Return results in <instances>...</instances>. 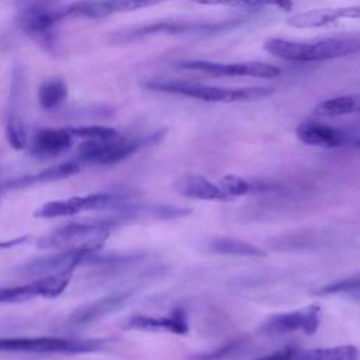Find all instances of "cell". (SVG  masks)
<instances>
[{
  "label": "cell",
  "mask_w": 360,
  "mask_h": 360,
  "mask_svg": "<svg viewBox=\"0 0 360 360\" xmlns=\"http://www.w3.org/2000/svg\"><path fill=\"white\" fill-rule=\"evenodd\" d=\"M115 226L118 225L105 218L72 222L41 236L37 240V246L44 250L98 252Z\"/></svg>",
  "instance_id": "3957f363"
},
{
  "label": "cell",
  "mask_w": 360,
  "mask_h": 360,
  "mask_svg": "<svg viewBox=\"0 0 360 360\" xmlns=\"http://www.w3.org/2000/svg\"><path fill=\"white\" fill-rule=\"evenodd\" d=\"M219 187L231 197H239V195H246V194H253V193H263V191H270L274 190V186L266 184L262 181H252L248 179H243L236 174H226L219 180Z\"/></svg>",
  "instance_id": "d4e9b609"
},
{
  "label": "cell",
  "mask_w": 360,
  "mask_h": 360,
  "mask_svg": "<svg viewBox=\"0 0 360 360\" xmlns=\"http://www.w3.org/2000/svg\"><path fill=\"white\" fill-rule=\"evenodd\" d=\"M165 131L155 132L152 135L141 138H127L120 134L107 139H84L73 158L82 166L83 165H115L125 160L139 149L158 142L163 136Z\"/></svg>",
  "instance_id": "8992f818"
},
{
  "label": "cell",
  "mask_w": 360,
  "mask_h": 360,
  "mask_svg": "<svg viewBox=\"0 0 360 360\" xmlns=\"http://www.w3.org/2000/svg\"><path fill=\"white\" fill-rule=\"evenodd\" d=\"M82 169V165L75 160H66L53 166H49L35 174H25L15 177L10 181L6 183L7 188H22V187H30L34 184H42V183H49V181H56L62 179H68L76 173H79Z\"/></svg>",
  "instance_id": "ffe728a7"
},
{
  "label": "cell",
  "mask_w": 360,
  "mask_h": 360,
  "mask_svg": "<svg viewBox=\"0 0 360 360\" xmlns=\"http://www.w3.org/2000/svg\"><path fill=\"white\" fill-rule=\"evenodd\" d=\"M75 136L65 128H41L31 139V153L37 158H56L70 149Z\"/></svg>",
  "instance_id": "2e32d148"
},
{
  "label": "cell",
  "mask_w": 360,
  "mask_h": 360,
  "mask_svg": "<svg viewBox=\"0 0 360 360\" xmlns=\"http://www.w3.org/2000/svg\"><path fill=\"white\" fill-rule=\"evenodd\" d=\"M181 69L197 70L211 76H248V77H260V79H273L280 76V68L259 60L249 62H211V60H183L177 63Z\"/></svg>",
  "instance_id": "7c38bea8"
},
{
  "label": "cell",
  "mask_w": 360,
  "mask_h": 360,
  "mask_svg": "<svg viewBox=\"0 0 360 360\" xmlns=\"http://www.w3.org/2000/svg\"><path fill=\"white\" fill-rule=\"evenodd\" d=\"M360 112V94L338 96L326 98L318 103L314 108V114L318 117H340L347 114Z\"/></svg>",
  "instance_id": "603a6c76"
},
{
  "label": "cell",
  "mask_w": 360,
  "mask_h": 360,
  "mask_svg": "<svg viewBox=\"0 0 360 360\" xmlns=\"http://www.w3.org/2000/svg\"><path fill=\"white\" fill-rule=\"evenodd\" d=\"M100 259L98 252L89 250H56V253L35 257L17 270L22 277H42L49 274L73 273L75 269L84 264H96Z\"/></svg>",
  "instance_id": "9c48e42d"
},
{
  "label": "cell",
  "mask_w": 360,
  "mask_h": 360,
  "mask_svg": "<svg viewBox=\"0 0 360 360\" xmlns=\"http://www.w3.org/2000/svg\"><path fill=\"white\" fill-rule=\"evenodd\" d=\"M46 1H52V0H46Z\"/></svg>",
  "instance_id": "d6a6232c"
},
{
  "label": "cell",
  "mask_w": 360,
  "mask_h": 360,
  "mask_svg": "<svg viewBox=\"0 0 360 360\" xmlns=\"http://www.w3.org/2000/svg\"><path fill=\"white\" fill-rule=\"evenodd\" d=\"M174 190L188 198L204 201H231L232 198L219 187L202 176L187 174L174 183Z\"/></svg>",
  "instance_id": "d6986e66"
},
{
  "label": "cell",
  "mask_w": 360,
  "mask_h": 360,
  "mask_svg": "<svg viewBox=\"0 0 360 360\" xmlns=\"http://www.w3.org/2000/svg\"><path fill=\"white\" fill-rule=\"evenodd\" d=\"M68 93L69 89L65 79L60 76H52L41 82L37 91V100L42 110L53 111L65 103Z\"/></svg>",
  "instance_id": "44dd1931"
},
{
  "label": "cell",
  "mask_w": 360,
  "mask_h": 360,
  "mask_svg": "<svg viewBox=\"0 0 360 360\" xmlns=\"http://www.w3.org/2000/svg\"><path fill=\"white\" fill-rule=\"evenodd\" d=\"M208 249L218 255H232L243 257H263L266 253L256 245L233 239V238H215L208 243Z\"/></svg>",
  "instance_id": "cb8c5ba5"
},
{
  "label": "cell",
  "mask_w": 360,
  "mask_h": 360,
  "mask_svg": "<svg viewBox=\"0 0 360 360\" xmlns=\"http://www.w3.org/2000/svg\"><path fill=\"white\" fill-rule=\"evenodd\" d=\"M264 49L284 60L316 62L336 59L360 52V39L354 38H326L311 42L270 38L264 42Z\"/></svg>",
  "instance_id": "7a4b0ae2"
},
{
  "label": "cell",
  "mask_w": 360,
  "mask_h": 360,
  "mask_svg": "<svg viewBox=\"0 0 360 360\" xmlns=\"http://www.w3.org/2000/svg\"><path fill=\"white\" fill-rule=\"evenodd\" d=\"M112 338H63L22 336L0 338V353L30 354H84L104 350Z\"/></svg>",
  "instance_id": "277c9868"
},
{
  "label": "cell",
  "mask_w": 360,
  "mask_h": 360,
  "mask_svg": "<svg viewBox=\"0 0 360 360\" xmlns=\"http://www.w3.org/2000/svg\"><path fill=\"white\" fill-rule=\"evenodd\" d=\"M201 6H228L242 8H262V7H277L284 11L292 8V0H191Z\"/></svg>",
  "instance_id": "484cf974"
},
{
  "label": "cell",
  "mask_w": 360,
  "mask_h": 360,
  "mask_svg": "<svg viewBox=\"0 0 360 360\" xmlns=\"http://www.w3.org/2000/svg\"><path fill=\"white\" fill-rule=\"evenodd\" d=\"M134 292L132 291H122V292H115L103 298H98L96 301H91L72 312L69 316V323L72 325H83L93 322L98 318H103L107 314L114 312L118 309L121 305L125 304L131 298Z\"/></svg>",
  "instance_id": "ac0fdd59"
},
{
  "label": "cell",
  "mask_w": 360,
  "mask_h": 360,
  "mask_svg": "<svg viewBox=\"0 0 360 360\" xmlns=\"http://www.w3.org/2000/svg\"><path fill=\"white\" fill-rule=\"evenodd\" d=\"M242 345H243V339L231 340V342L222 345L219 349H217V350H214L211 353H205V354H201L198 357H194L193 360H221V359L229 356L231 353H233Z\"/></svg>",
  "instance_id": "f1b7e54d"
},
{
  "label": "cell",
  "mask_w": 360,
  "mask_h": 360,
  "mask_svg": "<svg viewBox=\"0 0 360 360\" xmlns=\"http://www.w3.org/2000/svg\"><path fill=\"white\" fill-rule=\"evenodd\" d=\"M27 240H28V236H18V238H13V239H8V240H0V250L15 248L18 245L25 243Z\"/></svg>",
  "instance_id": "4dcf8cb0"
},
{
  "label": "cell",
  "mask_w": 360,
  "mask_h": 360,
  "mask_svg": "<svg viewBox=\"0 0 360 360\" xmlns=\"http://www.w3.org/2000/svg\"><path fill=\"white\" fill-rule=\"evenodd\" d=\"M360 350L353 345L333 347H316L301 350L297 349L291 360H357Z\"/></svg>",
  "instance_id": "7402d4cb"
},
{
  "label": "cell",
  "mask_w": 360,
  "mask_h": 360,
  "mask_svg": "<svg viewBox=\"0 0 360 360\" xmlns=\"http://www.w3.org/2000/svg\"><path fill=\"white\" fill-rule=\"evenodd\" d=\"M295 350H297V347L288 346V347L276 350L270 354H266V356H262V357H257V359H253V360H291Z\"/></svg>",
  "instance_id": "f546056e"
},
{
  "label": "cell",
  "mask_w": 360,
  "mask_h": 360,
  "mask_svg": "<svg viewBox=\"0 0 360 360\" xmlns=\"http://www.w3.org/2000/svg\"><path fill=\"white\" fill-rule=\"evenodd\" d=\"M141 86L149 91L177 94L190 98H197L211 103H238L250 101L270 96L274 90L271 87H219L202 83H194L180 79H146Z\"/></svg>",
  "instance_id": "6da1fadb"
},
{
  "label": "cell",
  "mask_w": 360,
  "mask_h": 360,
  "mask_svg": "<svg viewBox=\"0 0 360 360\" xmlns=\"http://www.w3.org/2000/svg\"><path fill=\"white\" fill-rule=\"evenodd\" d=\"M124 329H136L145 332H169L174 335H186L188 330L187 316L181 308L173 309L167 316L131 315L124 319Z\"/></svg>",
  "instance_id": "9a60e30c"
},
{
  "label": "cell",
  "mask_w": 360,
  "mask_h": 360,
  "mask_svg": "<svg viewBox=\"0 0 360 360\" xmlns=\"http://www.w3.org/2000/svg\"><path fill=\"white\" fill-rule=\"evenodd\" d=\"M297 138L309 146L339 148L349 141V136L342 129L319 122H302L295 128Z\"/></svg>",
  "instance_id": "e0dca14e"
},
{
  "label": "cell",
  "mask_w": 360,
  "mask_h": 360,
  "mask_svg": "<svg viewBox=\"0 0 360 360\" xmlns=\"http://www.w3.org/2000/svg\"><path fill=\"white\" fill-rule=\"evenodd\" d=\"M24 69L20 63H14L10 77V90L6 107V138L14 149L20 150L27 146V131L22 120V98H24Z\"/></svg>",
  "instance_id": "30bf717a"
},
{
  "label": "cell",
  "mask_w": 360,
  "mask_h": 360,
  "mask_svg": "<svg viewBox=\"0 0 360 360\" xmlns=\"http://www.w3.org/2000/svg\"><path fill=\"white\" fill-rule=\"evenodd\" d=\"M314 295H335V294H360V274L350 276L336 283L319 287L312 291Z\"/></svg>",
  "instance_id": "4316f807"
},
{
  "label": "cell",
  "mask_w": 360,
  "mask_h": 360,
  "mask_svg": "<svg viewBox=\"0 0 360 360\" xmlns=\"http://www.w3.org/2000/svg\"><path fill=\"white\" fill-rule=\"evenodd\" d=\"M72 273L35 277L24 284L0 288V304H20L34 298H56L69 285Z\"/></svg>",
  "instance_id": "8fae6325"
},
{
  "label": "cell",
  "mask_w": 360,
  "mask_h": 360,
  "mask_svg": "<svg viewBox=\"0 0 360 360\" xmlns=\"http://www.w3.org/2000/svg\"><path fill=\"white\" fill-rule=\"evenodd\" d=\"M242 20H232V21H156L148 22L141 25L125 27L108 34L107 41L114 45L120 44H129L142 38L153 37V35H195V34H218L228 30L238 27Z\"/></svg>",
  "instance_id": "52a82bcc"
},
{
  "label": "cell",
  "mask_w": 360,
  "mask_h": 360,
  "mask_svg": "<svg viewBox=\"0 0 360 360\" xmlns=\"http://www.w3.org/2000/svg\"><path fill=\"white\" fill-rule=\"evenodd\" d=\"M69 132L75 138L80 139H107L120 135L121 132L115 128L105 125H79V127H68Z\"/></svg>",
  "instance_id": "83f0119b"
},
{
  "label": "cell",
  "mask_w": 360,
  "mask_h": 360,
  "mask_svg": "<svg viewBox=\"0 0 360 360\" xmlns=\"http://www.w3.org/2000/svg\"><path fill=\"white\" fill-rule=\"evenodd\" d=\"M129 197L112 193H93L86 195H73L63 200L49 201L41 205L35 212V218H60L73 217L87 211H115Z\"/></svg>",
  "instance_id": "ba28073f"
},
{
  "label": "cell",
  "mask_w": 360,
  "mask_h": 360,
  "mask_svg": "<svg viewBox=\"0 0 360 360\" xmlns=\"http://www.w3.org/2000/svg\"><path fill=\"white\" fill-rule=\"evenodd\" d=\"M356 145H359V146H360V139H357V141H356Z\"/></svg>",
  "instance_id": "1f68e13d"
},
{
  "label": "cell",
  "mask_w": 360,
  "mask_h": 360,
  "mask_svg": "<svg viewBox=\"0 0 360 360\" xmlns=\"http://www.w3.org/2000/svg\"><path fill=\"white\" fill-rule=\"evenodd\" d=\"M51 1L37 0L27 3L17 17L20 30L32 39L42 51L56 56L60 53L59 22L63 20L59 7H52Z\"/></svg>",
  "instance_id": "5b68a950"
},
{
  "label": "cell",
  "mask_w": 360,
  "mask_h": 360,
  "mask_svg": "<svg viewBox=\"0 0 360 360\" xmlns=\"http://www.w3.org/2000/svg\"><path fill=\"white\" fill-rule=\"evenodd\" d=\"M166 0H76L70 4L60 6V14L66 17H80L98 20L112 14L134 11L152 7Z\"/></svg>",
  "instance_id": "4fadbf2b"
},
{
  "label": "cell",
  "mask_w": 360,
  "mask_h": 360,
  "mask_svg": "<svg viewBox=\"0 0 360 360\" xmlns=\"http://www.w3.org/2000/svg\"><path fill=\"white\" fill-rule=\"evenodd\" d=\"M321 323V307L311 304L305 308L291 312L276 314L266 319L260 326V332L269 336L285 335L291 332H304L307 335L315 333Z\"/></svg>",
  "instance_id": "5bb4252c"
}]
</instances>
